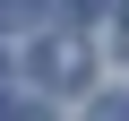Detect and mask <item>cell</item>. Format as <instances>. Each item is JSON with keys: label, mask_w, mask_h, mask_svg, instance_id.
<instances>
[{"label": "cell", "mask_w": 129, "mask_h": 121, "mask_svg": "<svg viewBox=\"0 0 129 121\" xmlns=\"http://www.w3.org/2000/svg\"><path fill=\"white\" fill-rule=\"evenodd\" d=\"M43 9H52V0H0V35H9V26H35Z\"/></svg>", "instance_id": "cell-2"}, {"label": "cell", "mask_w": 129, "mask_h": 121, "mask_svg": "<svg viewBox=\"0 0 129 121\" xmlns=\"http://www.w3.org/2000/svg\"><path fill=\"white\" fill-rule=\"evenodd\" d=\"M95 121H129V95H103V104H95Z\"/></svg>", "instance_id": "cell-3"}, {"label": "cell", "mask_w": 129, "mask_h": 121, "mask_svg": "<svg viewBox=\"0 0 129 121\" xmlns=\"http://www.w3.org/2000/svg\"><path fill=\"white\" fill-rule=\"evenodd\" d=\"M0 121H43V112H0Z\"/></svg>", "instance_id": "cell-5"}, {"label": "cell", "mask_w": 129, "mask_h": 121, "mask_svg": "<svg viewBox=\"0 0 129 121\" xmlns=\"http://www.w3.org/2000/svg\"><path fill=\"white\" fill-rule=\"evenodd\" d=\"M60 9H69V17H95V9H103V0H60Z\"/></svg>", "instance_id": "cell-4"}, {"label": "cell", "mask_w": 129, "mask_h": 121, "mask_svg": "<svg viewBox=\"0 0 129 121\" xmlns=\"http://www.w3.org/2000/svg\"><path fill=\"white\" fill-rule=\"evenodd\" d=\"M35 69H43V87H86V43H69V35H60V43H43V61H35Z\"/></svg>", "instance_id": "cell-1"}]
</instances>
